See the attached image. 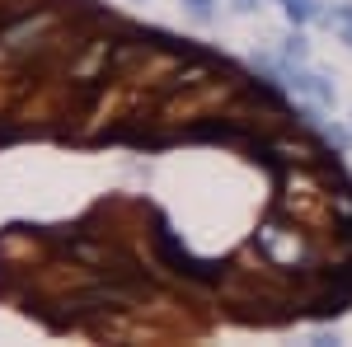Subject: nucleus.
Instances as JSON below:
<instances>
[{
    "label": "nucleus",
    "mask_w": 352,
    "mask_h": 347,
    "mask_svg": "<svg viewBox=\"0 0 352 347\" xmlns=\"http://www.w3.org/2000/svg\"><path fill=\"white\" fill-rule=\"evenodd\" d=\"M160 244L169 249V254H179V244H174V235H169V230H160ZM179 263H184V272H192V277H212V267H197L192 258H179Z\"/></svg>",
    "instance_id": "nucleus-2"
},
{
    "label": "nucleus",
    "mask_w": 352,
    "mask_h": 347,
    "mask_svg": "<svg viewBox=\"0 0 352 347\" xmlns=\"http://www.w3.org/2000/svg\"><path fill=\"white\" fill-rule=\"evenodd\" d=\"M192 19H212V0H184Z\"/></svg>",
    "instance_id": "nucleus-4"
},
{
    "label": "nucleus",
    "mask_w": 352,
    "mask_h": 347,
    "mask_svg": "<svg viewBox=\"0 0 352 347\" xmlns=\"http://www.w3.org/2000/svg\"><path fill=\"white\" fill-rule=\"evenodd\" d=\"M329 141H333V146H338V150H348V146H352V136L343 132V127H329Z\"/></svg>",
    "instance_id": "nucleus-5"
},
{
    "label": "nucleus",
    "mask_w": 352,
    "mask_h": 347,
    "mask_svg": "<svg viewBox=\"0 0 352 347\" xmlns=\"http://www.w3.org/2000/svg\"><path fill=\"white\" fill-rule=\"evenodd\" d=\"M287 56H296V61H305V38H300V33L292 38V43H287Z\"/></svg>",
    "instance_id": "nucleus-6"
},
{
    "label": "nucleus",
    "mask_w": 352,
    "mask_h": 347,
    "mask_svg": "<svg viewBox=\"0 0 352 347\" xmlns=\"http://www.w3.org/2000/svg\"><path fill=\"white\" fill-rule=\"evenodd\" d=\"M329 24L343 28V38H348V47H352V5H338V10L329 14Z\"/></svg>",
    "instance_id": "nucleus-3"
},
{
    "label": "nucleus",
    "mask_w": 352,
    "mask_h": 347,
    "mask_svg": "<svg viewBox=\"0 0 352 347\" xmlns=\"http://www.w3.org/2000/svg\"><path fill=\"white\" fill-rule=\"evenodd\" d=\"M333 207H338L343 216H352V197H343V192H333Z\"/></svg>",
    "instance_id": "nucleus-7"
},
{
    "label": "nucleus",
    "mask_w": 352,
    "mask_h": 347,
    "mask_svg": "<svg viewBox=\"0 0 352 347\" xmlns=\"http://www.w3.org/2000/svg\"><path fill=\"white\" fill-rule=\"evenodd\" d=\"M320 10H315V0H287V19L292 24H310Z\"/></svg>",
    "instance_id": "nucleus-1"
}]
</instances>
